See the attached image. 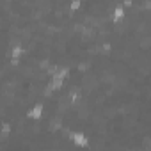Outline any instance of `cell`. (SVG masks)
<instances>
[{
	"label": "cell",
	"mask_w": 151,
	"mask_h": 151,
	"mask_svg": "<svg viewBox=\"0 0 151 151\" xmlns=\"http://www.w3.org/2000/svg\"><path fill=\"white\" fill-rule=\"evenodd\" d=\"M68 139L77 147H89L91 146V140L84 132H68Z\"/></svg>",
	"instance_id": "obj_1"
},
{
	"label": "cell",
	"mask_w": 151,
	"mask_h": 151,
	"mask_svg": "<svg viewBox=\"0 0 151 151\" xmlns=\"http://www.w3.org/2000/svg\"><path fill=\"white\" fill-rule=\"evenodd\" d=\"M23 53H25V48H23V45H22V43H14V45L9 48V52H7V57H9L11 60H20V59L23 57Z\"/></svg>",
	"instance_id": "obj_2"
},
{
	"label": "cell",
	"mask_w": 151,
	"mask_h": 151,
	"mask_svg": "<svg viewBox=\"0 0 151 151\" xmlns=\"http://www.w3.org/2000/svg\"><path fill=\"white\" fill-rule=\"evenodd\" d=\"M43 110H45L43 103H36L34 107H30V109L27 110V117L32 119V121H39V119L43 117Z\"/></svg>",
	"instance_id": "obj_3"
},
{
	"label": "cell",
	"mask_w": 151,
	"mask_h": 151,
	"mask_svg": "<svg viewBox=\"0 0 151 151\" xmlns=\"http://www.w3.org/2000/svg\"><path fill=\"white\" fill-rule=\"evenodd\" d=\"M126 16V9L123 7V4H119V6H116L114 9H112V14H110V22L112 23H119L123 18Z\"/></svg>",
	"instance_id": "obj_4"
},
{
	"label": "cell",
	"mask_w": 151,
	"mask_h": 151,
	"mask_svg": "<svg viewBox=\"0 0 151 151\" xmlns=\"http://www.w3.org/2000/svg\"><path fill=\"white\" fill-rule=\"evenodd\" d=\"M80 96H82L80 87H73V89L69 91V94H68V100L71 101V105H77V103L80 101Z\"/></svg>",
	"instance_id": "obj_5"
},
{
	"label": "cell",
	"mask_w": 151,
	"mask_h": 151,
	"mask_svg": "<svg viewBox=\"0 0 151 151\" xmlns=\"http://www.w3.org/2000/svg\"><path fill=\"white\" fill-rule=\"evenodd\" d=\"M62 86H64V80H60V78H55V77H52V80L48 82V89L53 93V91H60L62 89Z\"/></svg>",
	"instance_id": "obj_6"
},
{
	"label": "cell",
	"mask_w": 151,
	"mask_h": 151,
	"mask_svg": "<svg viewBox=\"0 0 151 151\" xmlns=\"http://www.w3.org/2000/svg\"><path fill=\"white\" fill-rule=\"evenodd\" d=\"M11 130H13L11 123H2L0 124V137H7L11 133Z\"/></svg>",
	"instance_id": "obj_7"
},
{
	"label": "cell",
	"mask_w": 151,
	"mask_h": 151,
	"mask_svg": "<svg viewBox=\"0 0 151 151\" xmlns=\"http://www.w3.org/2000/svg\"><path fill=\"white\" fill-rule=\"evenodd\" d=\"M80 7H82V0H71V4H69V11L71 13H77Z\"/></svg>",
	"instance_id": "obj_8"
},
{
	"label": "cell",
	"mask_w": 151,
	"mask_h": 151,
	"mask_svg": "<svg viewBox=\"0 0 151 151\" xmlns=\"http://www.w3.org/2000/svg\"><path fill=\"white\" fill-rule=\"evenodd\" d=\"M100 50H101L103 53H110V50H112V45H110V43H103Z\"/></svg>",
	"instance_id": "obj_9"
},
{
	"label": "cell",
	"mask_w": 151,
	"mask_h": 151,
	"mask_svg": "<svg viewBox=\"0 0 151 151\" xmlns=\"http://www.w3.org/2000/svg\"><path fill=\"white\" fill-rule=\"evenodd\" d=\"M132 4H133V0H124V4H123V7H132Z\"/></svg>",
	"instance_id": "obj_10"
}]
</instances>
